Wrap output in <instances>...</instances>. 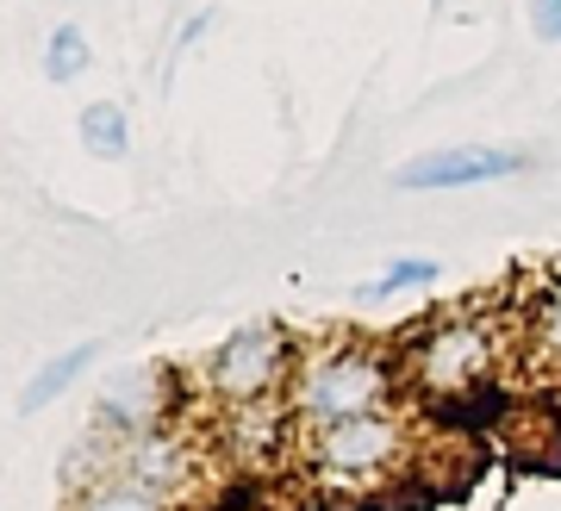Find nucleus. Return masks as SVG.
I'll return each instance as SVG.
<instances>
[{
	"label": "nucleus",
	"mask_w": 561,
	"mask_h": 511,
	"mask_svg": "<svg viewBox=\"0 0 561 511\" xmlns=\"http://www.w3.org/2000/svg\"><path fill=\"white\" fill-rule=\"evenodd\" d=\"M400 394V368L368 343H331V350L306 355L294 381H287V412L300 418L306 431L337 424V418L387 412Z\"/></svg>",
	"instance_id": "f257e3e1"
},
{
	"label": "nucleus",
	"mask_w": 561,
	"mask_h": 511,
	"mask_svg": "<svg viewBox=\"0 0 561 511\" xmlns=\"http://www.w3.org/2000/svg\"><path fill=\"white\" fill-rule=\"evenodd\" d=\"M500 368V331L486 325V318H437V325H424L412 337V350H405V374L419 381L424 394H486V381Z\"/></svg>",
	"instance_id": "f03ea898"
},
{
	"label": "nucleus",
	"mask_w": 561,
	"mask_h": 511,
	"mask_svg": "<svg viewBox=\"0 0 561 511\" xmlns=\"http://www.w3.org/2000/svg\"><path fill=\"white\" fill-rule=\"evenodd\" d=\"M412 450V431L405 418L387 406V412H362V418H337V424H319L306 431V462L337 480V487H368V480H387V474L405 462Z\"/></svg>",
	"instance_id": "7ed1b4c3"
},
{
	"label": "nucleus",
	"mask_w": 561,
	"mask_h": 511,
	"mask_svg": "<svg viewBox=\"0 0 561 511\" xmlns=\"http://www.w3.org/2000/svg\"><path fill=\"white\" fill-rule=\"evenodd\" d=\"M206 381H213V394L231 399V406L275 399L280 387L294 381V343H287L280 325H243V331H231L219 350H213Z\"/></svg>",
	"instance_id": "20e7f679"
},
{
	"label": "nucleus",
	"mask_w": 561,
	"mask_h": 511,
	"mask_svg": "<svg viewBox=\"0 0 561 511\" xmlns=\"http://www.w3.org/2000/svg\"><path fill=\"white\" fill-rule=\"evenodd\" d=\"M530 162L518 150H500V144H443V150H424V157H405L393 169V188L405 194H449V188H486V181L524 175Z\"/></svg>",
	"instance_id": "39448f33"
},
{
	"label": "nucleus",
	"mask_w": 561,
	"mask_h": 511,
	"mask_svg": "<svg viewBox=\"0 0 561 511\" xmlns=\"http://www.w3.org/2000/svg\"><path fill=\"white\" fill-rule=\"evenodd\" d=\"M162 412H169V374L162 368H125L101 394L94 424H101V436H144V431L162 424Z\"/></svg>",
	"instance_id": "423d86ee"
},
{
	"label": "nucleus",
	"mask_w": 561,
	"mask_h": 511,
	"mask_svg": "<svg viewBox=\"0 0 561 511\" xmlns=\"http://www.w3.org/2000/svg\"><path fill=\"white\" fill-rule=\"evenodd\" d=\"M113 474H125V480H138V487L150 492H169L187 480V443L181 436H169L157 424V431H144V436H119V462H113Z\"/></svg>",
	"instance_id": "0eeeda50"
},
{
	"label": "nucleus",
	"mask_w": 561,
	"mask_h": 511,
	"mask_svg": "<svg viewBox=\"0 0 561 511\" xmlns=\"http://www.w3.org/2000/svg\"><path fill=\"white\" fill-rule=\"evenodd\" d=\"M94 362H101V343H76V350L50 355V362H44V368L32 374V381H25L20 412H44V406H50L57 394H69V387H76V381H81L88 368H94Z\"/></svg>",
	"instance_id": "6e6552de"
},
{
	"label": "nucleus",
	"mask_w": 561,
	"mask_h": 511,
	"mask_svg": "<svg viewBox=\"0 0 561 511\" xmlns=\"http://www.w3.org/2000/svg\"><path fill=\"white\" fill-rule=\"evenodd\" d=\"M76 138L88 144V157L101 162H119L125 150H131V118H125L119 100H88L76 118Z\"/></svg>",
	"instance_id": "1a4fd4ad"
},
{
	"label": "nucleus",
	"mask_w": 561,
	"mask_h": 511,
	"mask_svg": "<svg viewBox=\"0 0 561 511\" xmlns=\"http://www.w3.org/2000/svg\"><path fill=\"white\" fill-rule=\"evenodd\" d=\"M76 511H169V506H162V492L138 487V480H125V474H106L94 487H81Z\"/></svg>",
	"instance_id": "9d476101"
},
{
	"label": "nucleus",
	"mask_w": 561,
	"mask_h": 511,
	"mask_svg": "<svg viewBox=\"0 0 561 511\" xmlns=\"http://www.w3.org/2000/svg\"><path fill=\"white\" fill-rule=\"evenodd\" d=\"M437 262L431 256H393L381 275L362 287V299H400V294H419V287H437Z\"/></svg>",
	"instance_id": "9b49d317"
},
{
	"label": "nucleus",
	"mask_w": 561,
	"mask_h": 511,
	"mask_svg": "<svg viewBox=\"0 0 561 511\" xmlns=\"http://www.w3.org/2000/svg\"><path fill=\"white\" fill-rule=\"evenodd\" d=\"M88 63H94V50H88V32H81V25H57V32H50V44H44V76L62 88V81L88 76Z\"/></svg>",
	"instance_id": "f8f14e48"
},
{
	"label": "nucleus",
	"mask_w": 561,
	"mask_h": 511,
	"mask_svg": "<svg viewBox=\"0 0 561 511\" xmlns=\"http://www.w3.org/2000/svg\"><path fill=\"white\" fill-rule=\"evenodd\" d=\"M537 343L561 362V281H549L537 299Z\"/></svg>",
	"instance_id": "ddd939ff"
},
{
	"label": "nucleus",
	"mask_w": 561,
	"mask_h": 511,
	"mask_svg": "<svg viewBox=\"0 0 561 511\" xmlns=\"http://www.w3.org/2000/svg\"><path fill=\"white\" fill-rule=\"evenodd\" d=\"M530 32L542 44H561V0H530Z\"/></svg>",
	"instance_id": "4468645a"
}]
</instances>
